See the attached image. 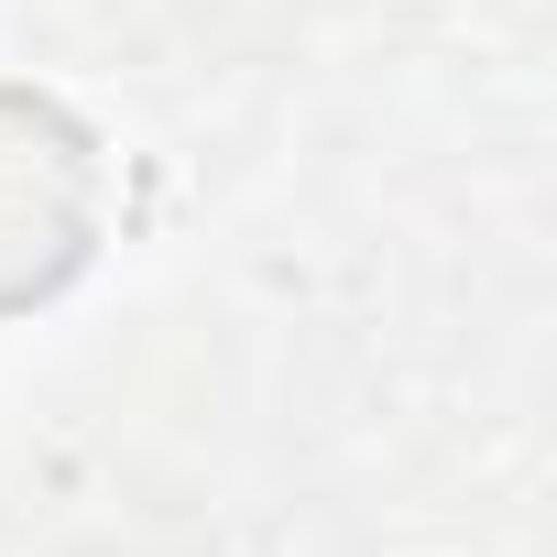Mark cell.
I'll list each match as a JSON object with an SVG mask.
<instances>
[{"mask_svg":"<svg viewBox=\"0 0 557 557\" xmlns=\"http://www.w3.org/2000/svg\"><path fill=\"white\" fill-rule=\"evenodd\" d=\"M99 230H110L99 132L45 88H0V318L55 307L99 262Z\"/></svg>","mask_w":557,"mask_h":557,"instance_id":"6da1fadb","label":"cell"}]
</instances>
